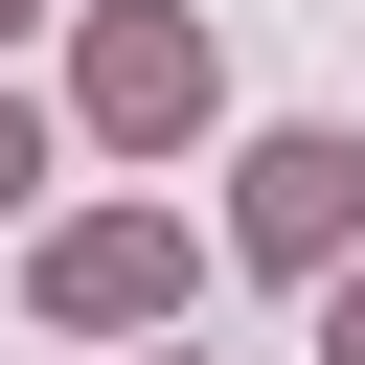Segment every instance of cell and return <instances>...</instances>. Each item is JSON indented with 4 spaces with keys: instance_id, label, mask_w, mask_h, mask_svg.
I'll use <instances>...</instances> for the list:
<instances>
[{
    "instance_id": "1",
    "label": "cell",
    "mask_w": 365,
    "mask_h": 365,
    "mask_svg": "<svg viewBox=\"0 0 365 365\" xmlns=\"http://www.w3.org/2000/svg\"><path fill=\"white\" fill-rule=\"evenodd\" d=\"M68 114H91L114 160H182V137L228 114V46H205L182 0H91V46H68Z\"/></svg>"
},
{
    "instance_id": "6",
    "label": "cell",
    "mask_w": 365,
    "mask_h": 365,
    "mask_svg": "<svg viewBox=\"0 0 365 365\" xmlns=\"http://www.w3.org/2000/svg\"><path fill=\"white\" fill-rule=\"evenodd\" d=\"M23 23H46V0H0V46H23Z\"/></svg>"
},
{
    "instance_id": "2",
    "label": "cell",
    "mask_w": 365,
    "mask_h": 365,
    "mask_svg": "<svg viewBox=\"0 0 365 365\" xmlns=\"http://www.w3.org/2000/svg\"><path fill=\"white\" fill-rule=\"evenodd\" d=\"M182 297H205L182 205H68V228H46V319H68V342H182Z\"/></svg>"
},
{
    "instance_id": "4",
    "label": "cell",
    "mask_w": 365,
    "mask_h": 365,
    "mask_svg": "<svg viewBox=\"0 0 365 365\" xmlns=\"http://www.w3.org/2000/svg\"><path fill=\"white\" fill-rule=\"evenodd\" d=\"M0 205H46V114H23V91H0Z\"/></svg>"
},
{
    "instance_id": "3",
    "label": "cell",
    "mask_w": 365,
    "mask_h": 365,
    "mask_svg": "<svg viewBox=\"0 0 365 365\" xmlns=\"http://www.w3.org/2000/svg\"><path fill=\"white\" fill-rule=\"evenodd\" d=\"M228 251L342 297V274H365V137H319V114H297V137H251V160H228Z\"/></svg>"
},
{
    "instance_id": "7",
    "label": "cell",
    "mask_w": 365,
    "mask_h": 365,
    "mask_svg": "<svg viewBox=\"0 0 365 365\" xmlns=\"http://www.w3.org/2000/svg\"><path fill=\"white\" fill-rule=\"evenodd\" d=\"M160 365H205V342H160Z\"/></svg>"
},
{
    "instance_id": "5",
    "label": "cell",
    "mask_w": 365,
    "mask_h": 365,
    "mask_svg": "<svg viewBox=\"0 0 365 365\" xmlns=\"http://www.w3.org/2000/svg\"><path fill=\"white\" fill-rule=\"evenodd\" d=\"M319 365H365V274H342V297H319Z\"/></svg>"
}]
</instances>
